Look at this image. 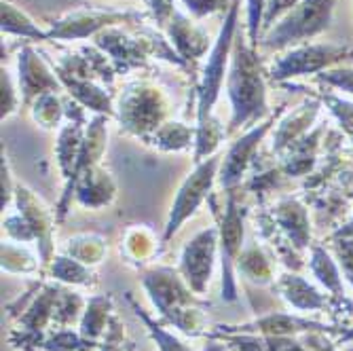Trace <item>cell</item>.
<instances>
[{"label": "cell", "mask_w": 353, "mask_h": 351, "mask_svg": "<svg viewBox=\"0 0 353 351\" xmlns=\"http://www.w3.org/2000/svg\"><path fill=\"white\" fill-rule=\"evenodd\" d=\"M227 91L233 106L229 132H235L239 127H250L267 114V89L261 57L256 53V47L245 45L241 37L235 39L233 45Z\"/></svg>", "instance_id": "6da1fadb"}, {"label": "cell", "mask_w": 353, "mask_h": 351, "mask_svg": "<svg viewBox=\"0 0 353 351\" xmlns=\"http://www.w3.org/2000/svg\"><path fill=\"white\" fill-rule=\"evenodd\" d=\"M144 285L159 311L168 315L178 328L190 334H197L201 330L203 317L192 307L195 299L190 297V288L182 283L178 273H174L172 269L150 271L144 277Z\"/></svg>", "instance_id": "7a4b0ae2"}, {"label": "cell", "mask_w": 353, "mask_h": 351, "mask_svg": "<svg viewBox=\"0 0 353 351\" xmlns=\"http://www.w3.org/2000/svg\"><path fill=\"white\" fill-rule=\"evenodd\" d=\"M237 15H239V0H231V7L224 17L222 30L218 34L216 45L212 47V53L208 57V66L203 70V79L199 85V95H197V123H203L212 117V106L218 100V93L222 89L224 72H227L229 59L233 55V45H235V30H237Z\"/></svg>", "instance_id": "3957f363"}, {"label": "cell", "mask_w": 353, "mask_h": 351, "mask_svg": "<svg viewBox=\"0 0 353 351\" xmlns=\"http://www.w3.org/2000/svg\"><path fill=\"white\" fill-rule=\"evenodd\" d=\"M334 0H303L285 17L269 30L263 47L267 49H283L292 43H301L305 39L315 37L317 32L328 28L332 15Z\"/></svg>", "instance_id": "277c9868"}, {"label": "cell", "mask_w": 353, "mask_h": 351, "mask_svg": "<svg viewBox=\"0 0 353 351\" xmlns=\"http://www.w3.org/2000/svg\"><path fill=\"white\" fill-rule=\"evenodd\" d=\"M165 114L168 102L163 93L152 85L136 83L127 87L121 95L119 119L125 130H130L132 134L146 136L148 132L159 130Z\"/></svg>", "instance_id": "5b68a950"}, {"label": "cell", "mask_w": 353, "mask_h": 351, "mask_svg": "<svg viewBox=\"0 0 353 351\" xmlns=\"http://www.w3.org/2000/svg\"><path fill=\"white\" fill-rule=\"evenodd\" d=\"M218 168H220V157H210V159H205V161L197 163L195 172L184 180V184L180 186L178 195L174 199L163 241H170L176 235V231L180 229L182 222L197 212V208L208 197L210 188L216 180Z\"/></svg>", "instance_id": "8992f818"}, {"label": "cell", "mask_w": 353, "mask_h": 351, "mask_svg": "<svg viewBox=\"0 0 353 351\" xmlns=\"http://www.w3.org/2000/svg\"><path fill=\"white\" fill-rule=\"evenodd\" d=\"M216 248H218V231L205 229L197 237H192L184 252H182V275L188 283V288L197 294H203L216 259Z\"/></svg>", "instance_id": "52a82bcc"}, {"label": "cell", "mask_w": 353, "mask_h": 351, "mask_svg": "<svg viewBox=\"0 0 353 351\" xmlns=\"http://www.w3.org/2000/svg\"><path fill=\"white\" fill-rule=\"evenodd\" d=\"M243 241V210L231 197L227 203V214L220 225V248H222V299L235 301V281H233V263L239 259Z\"/></svg>", "instance_id": "ba28073f"}, {"label": "cell", "mask_w": 353, "mask_h": 351, "mask_svg": "<svg viewBox=\"0 0 353 351\" xmlns=\"http://www.w3.org/2000/svg\"><path fill=\"white\" fill-rule=\"evenodd\" d=\"M347 53L345 47H334V45H311V47H301L290 51L285 57H281L271 74L275 81L288 79V77H296V74H307L322 70L324 66L332 61H339Z\"/></svg>", "instance_id": "9c48e42d"}, {"label": "cell", "mask_w": 353, "mask_h": 351, "mask_svg": "<svg viewBox=\"0 0 353 351\" xmlns=\"http://www.w3.org/2000/svg\"><path fill=\"white\" fill-rule=\"evenodd\" d=\"M134 19L132 13H112V11H77L72 15L61 17L53 23L47 39H87L108 26L123 23Z\"/></svg>", "instance_id": "30bf717a"}, {"label": "cell", "mask_w": 353, "mask_h": 351, "mask_svg": "<svg viewBox=\"0 0 353 351\" xmlns=\"http://www.w3.org/2000/svg\"><path fill=\"white\" fill-rule=\"evenodd\" d=\"M271 123L267 121L263 125H256L248 134H243L227 152L224 161L220 166V184L222 186H233L241 180L243 172L248 170L250 161L254 159V152L259 148V144L263 142V138L267 136V132L271 130Z\"/></svg>", "instance_id": "8fae6325"}, {"label": "cell", "mask_w": 353, "mask_h": 351, "mask_svg": "<svg viewBox=\"0 0 353 351\" xmlns=\"http://www.w3.org/2000/svg\"><path fill=\"white\" fill-rule=\"evenodd\" d=\"M19 87L26 104H30L32 98H41L59 89V81L32 47H23L19 53Z\"/></svg>", "instance_id": "7c38bea8"}, {"label": "cell", "mask_w": 353, "mask_h": 351, "mask_svg": "<svg viewBox=\"0 0 353 351\" xmlns=\"http://www.w3.org/2000/svg\"><path fill=\"white\" fill-rule=\"evenodd\" d=\"M168 32L182 59H197L208 51V45H210L208 34L199 26H195L188 17H184L178 11H174L168 23Z\"/></svg>", "instance_id": "4fadbf2b"}, {"label": "cell", "mask_w": 353, "mask_h": 351, "mask_svg": "<svg viewBox=\"0 0 353 351\" xmlns=\"http://www.w3.org/2000/svg\"><path fill=\"white\" fill-rule=\"evenodd\" d=\"M77 199L85 205V208H102L108 205L114 197V182L110 178L108 172L100 170L98 166H93L89 170H85L77 184Z\"/></svg>", "instance_id": "5bb4252c"}, {"label": "cell", "mask_w": 353, "mask_h": 351, "mask_svg": "<svg viewBox=\"0 0 353 351\" xmlns=\"http://www.w3.org/2000/svg\"><path fill=\"white\" fill-rule=\"evenodd\" d=\"M83 130H81V121H72L61 130L59 142H57V159H59V168L63 172V178L72 180L77 166H79V157L83 148Z\"/></svg>", "instance_id": "9a60e30c"}, {"label": "cell", "mask_w": 353, "mask_h": 351, "mask_svg": "<svg viewBox=\"0 0 353 351\" xmlns=\"http://www.w3.org/2000/svg\"><path fill=\"white\" fill-rule=\"evenodd\" d=\"M59 79L61 83L70 89V93L74 98L83 104V106H89L98 112H112V106H110V95L106 91H102L100 87H95L93 83L89 81H83L79 77H72V74H63L59 72Z\"/></svg>", "instance_id": "2e32d148"}, {"label": "cell", "mask_w": 353, "mask_h": 351, "mask_svg": "<svg viewBox=\"0 0 353 351\" xmlns=\"http://www.w3.org/2000/svg\"><path fill=\"white\" fill-rule=\"evenodd\" d=\"M17 201H19V212L21 216L26 218L28 225L34 229L37 237L45 241L47 245V237H49V231H51V222H49V212L43 208V203L30 193L28 188H19V193H17Z\"/></svg>", "instance_id": "e0dca14e"}, {"label": "cell", "mask_w": 353, "mask_h": 351, "mask_svg": "<svg viewBox=\"0 0 353 351\" xmlns=\"http://www.w3.org/2000/svg\"><path fill=\"white\" fill-rule=\"evenodd\" d=\"M3 32L15 34V37H23V39L47 41V32H43L23 11H19L11 3H5V0H3Z\"/></svg>", "instance_id": "ac0fdd59"}, {"label": "cell", "mask_w": 353, "mask_h": 351, "mask_svg": "<svg viewBox=\"0 0 353 351\" xmlns=\"http://www.w3.org/2000/svg\"><path fill=\"white\" fill-rule=\"evenodd\" d=\"M104 252H106V243L98 235H81V237L72 239L70 245H68V254L74 261H79L83 265L100 263L102 257H104Z\"/></svg>", "instance_id": "d6986e66"}, {"label": "cell", "mask_w": 353, "mask_h": 351, "mask_svg": "<svg viewBox=\"0 0 353 351\" xmlns=\"http://www.w3.org/2000/svg\"><path fill=\"white\" fill-rule=\"evenodd\" d=\"M192 130L182 123H165L154 132V144L163 150H182L190 144Z\"/></svg>", "instance_id": "ffe728a7"}, {"label": "cell", "mask_w": 353, "mask_h": 351, "mask_svg": "<svg viewBox=\"0 0 353 351\" xmlns=\"http://www.w3.org/2000/svg\"><path fill=\"white\" fill-rule=\"evenodd\" d=\"M108 309H110V299H93L85 311V317H83V326H81V334L85 339H95L100 337L104 326H106V320H108Z\"/></svg>", "instance_id": "44dd1931"}, {"label": "cell", "mask_w": 353, "mask_h": 351, "mask_svg": "<svg viewBox=\"0 0 353 351\" xmlns=\"http://www.w3.org/2000/svg\"><path fill=\"white\" fill-rule=\"evenodd\" d=\"M61 104L57 100L55 93H45L41 95V98H37L34 102V108H32V117H34V121L45 127V130H51V127H55L61 119Z\"/></svg>", "instance_id": "7402d4cb"}, {"label": "cell", "mask_w": 353, "mask_h": 351, "mask_svg": "<svg viewBox=\"0 0 353 351\" xmlns=\"http://www.w3.org/2000/svg\"><path fill=\"white\" fill-rule=\"evenodd\" d=\"M283 292H285L288 301H290L292 305H296V307H301V309H307V307L311 309V307L319 305L317 292L299 277H288L283 281Z\"/></svg>", "instance_id": "603a6c76"}, {"label": "cell", "mask_w": 353, "mask_h": 351, "mask_svg": "<svg viewBox=\"0 0 353 351\" xmlns=\"http://www.w3.org/2000/svg\"><path fill=\"white\" fill-rule=\"evenodd\" d=\"M132 301V299H130ZM132 305H134V309H136V315L138 317H142V320H144V324L148 326V332L152 334V339L157 341V345H159V349H161V351H190L186 345H182L174 334H170V332H165L161 326H159V324H154L152 320H150V317L146 315V311L140 307V305H136L134 301H132Z\"/></svg>", "instance_id": "cb8c5ba5"}, {"label": "cell", "mask_w": 353, "mask_h": 351, "mask_svg": "<svg viewBox=\"0 0 353 351\" xmlns=\"http://www.w3.org/2000/svg\"><path fill=\"white\" fill-rule=\"evenodd\" d=\"M313 114H315V106H309V108H303L301 112H296L294 117H290L285 123H281L279 132H277V138H275V142H277L275 148H281L283 144L290 142L307 123H311Z\"/></svg>", "instance_id": "d4e9b609"}, {"label": "cell", "mask_w": 353, "mask_h": 351, "mask_svg": "<svg viewBox=\"0 0 353 351\" xmlns=\"http://www.w3.org/2000/svg\"><path fill=\"white\" fill-rule=\"evenodd\" d=\"M237 263H239V269H241L248 277H252V279H256V281H267L269 263L265 261V257L259 252V248H252V250L243 252L241 257L237 259Z\"/></svg>", "instance_id": "484cf974"}, {"label": "cell", "mask_w": 353, "mask_h": 351, "mask_svg": "<svg viewBox=\"0 0 353 351\" xmlns=\"http://www.w3.org/2000/svg\"><path fill=\"white\" fill-rule=\"evenodd\" d=\"M53 275L61 281H70V283H87L91 273L83 267V263L74 259H55L53 265Z\"/></svg>", "instance_id": "4316f807"}, {"label": "cell", "mask_w": 353, "mask_h": 351, "mask_svg": "<svg viewBox=\"0 0 353 351\" xmlns=\"http://www.w3.org/2000/svg\"><path fill=\"white\" fill-rule=\"evenodd\" d=\"M269 0H248V41L259 47V32L263 30V17Z\"/></svg>", "instance_id": "83f0119b"}, {"label": "cell", "mask_w": 353, "mask_h": 351, "mask_svg": "<svg viewBox=\"0 0 353 351\" xmlns=\"http://www.w3.org/2000/svg\"><path fill=\"white\" fill-rule=\"evenodd\" d=\"M3 267L7 271H15V273H28L34 269V261L32 257L28 259V252L21 250V248H15L11 243H5L3 245Z\"/></svg>", "instance_id": "f1b7e54d"}, {"label": "cell", "mask_w": 353, "mask_h": 351, "mask_svg": "<svg viewBox=\"0 0 353 351\" xmlns=\"http://www.w3.org/2000/svg\"><path fill=\"white\" fill-rule=\"evenodd\" d=\"M313 271H315V275L322 279L328 288H332V290H339V273H336V269H334V265L330 263V259L326 257V254L322 252V250H315L313 252Z\"/></svg>", "instance_id": "f546056e"}, {"label": "cell", "mask_w": 353, "mask_h": 351, "mask_svg": "<svg viewBox=\"0 0 353 351\" xmlns=\"http://www.w3.org/2000/svg\"><path fill=\"white\" fill-rule=\"evenodd\" d=\"M15 106H17V93L11 74L3 68V77H0V108H3V119L15 112Z\"/></svg>", "instance_id": "4dcf8cb0"}, {"label": "cell", "mask_w": 353, "mask_h": 351, "mask_svg": "<svg viewBox=\"0 0 353 351\" xmlns=\"http://www.w3.org/2000/svg\"><path fill=\"white\" fill-rule=\"evenodd\" d=\"M182 3L195 17H205L231 7L229 0H182Z\"/></svg>", "instance_id": "1f68e13d"}, {"label": "cell", "mask_w": 353, "mask_h": 351, "mask_svg": "<svg viewBox=\"0 0 353 351\" xmlns=\"http://www.w3.org/2000/svg\"><path fill=\"white\" fill-rule=\"evenodd\" d=\"M299 5V0H269L267 3V11L263 17V30H271L273 23L288 11H292Z\"/></svg>", "instance_id": "d6a6232c"}, {"label": "cell", "mask_w": 353, "mask_h": 351, "mask_svg": "<svg viewBox=\"0 0 353 351\" xmlns=\"http://www.w3.org/2000/svg\"><path fill=\"white\" fill-rule=\"evenodd\" d=\"M152 7V13L159 21V26H168L174 15V0H146Z\"/></svg>", "instance_id": "836d02e7"}, {"label": "cell", "mask_w": 353, "mask_h": 351, "mask_svg": "<svg viewBox=\"0 0 353 351\" xmlns=\"http://www.w3.org/2000/svg\"><path fill=\"white\" fill-rule=\"evenodd\" d=\"M77 345H79V339L72 332H61L47 343V349L49 351H72V349H77Z\"/></svg>", "instance_id": "e575fe53"}, {"label": "cell", "mask_w": 353, "mask_h": 351, "mask_svg": "<svg viewBox=\"0 0 353 351\" xmlns=\"http://www.w3.org/2000/svg\"><path fill=\"white\" fill-rule=\"evenodd\" d=\"M324 81L332 83V85H339L347 91L353 93V70H334V72H328L322 77Z\"/></svg>", "instance_id": "d590c367"}, {"label": "cell", "mask_w": 353, "mask_h": 351, "mask_svg": "<svg viewBox=\"0 0 353 351\" xmlns=\"http://www.w3.org/2000/svg\"><path fill=\"white\" fill-rule=\"evenodd\" d=\"M339 254H341V263L345 267V273L353 281V243L345 241L343 245H339Z\"/></svg>", "instance_id": "8d00e7d4"}, {"label": "cell", "mask_w": 353, "mask_h": 351, "mask_svg": "<svg viewBox=\"0 0 353 351\" xmlns=\"http://www.w3.org/2000/svg\"><path fill=\"white\" fill-rule=\"evenodd\" d=\"M11 197V188H9V166L7 161H3V208L9 203Z\"/></svg>", "instance_id": "74e56055"}, {"label": "cell", "mask_w": 353, "mask_h": 351, "mask_svg": "<svg viewBox=\"0 0 353 351\" xmlns=\"http://www.w3.org/2000/svg\"><path fill=\"white\" fill-rule=\"evenodd\" d=\"M203 351H224V349H222L220 345H216V343H210Z\"/></svg>", "instance_id": "f35d334b"}]
</instances>
